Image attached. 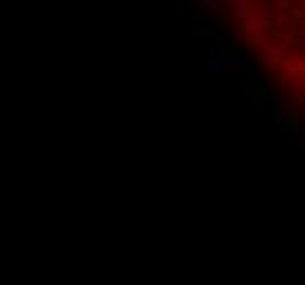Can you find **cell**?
<instances>
[{
	"label": "cell",
	"instance_id": "6da1fadb",
	"mask_svg": "<svg viewBox=\"0 0 305 285\" xmlns=\"http://www.w3.org/2000/svg\"><path fill=\"white\" fill-rule=\"evenodd\" d=\"M237 66L231 57L224 53L222 48L217 47H211V57H209V70L213 73H224V70H235Z\"/></svg>",
	"mask_w": 305,
	"mask_h": 285
},
{
	"label": "cell",
	"instance_id": "7a4b0ae2",
	"mask_svg": "<svg viewBox=\"0 0 305 285\" xmlns=\"http://www.w3.org/2000/svg\"><path fill=\"white\" fill-rule=\"evenodd\" d=\"M268 103H270V105H277V108H279V105H281V95H279V93H272L270 96H268Z\"/></svg>",
	"mask_w": 305,
	"mask_h": 285
},
{
	"label": "cell",
	"instance_id": "3957f363",
	"mask_svg": "<svg viewBox=\"0 0 305 285\" xmlns=\"http://www.w3.org/2000/svg\"><path fill=\"white\" fill-rule=\"evenodd\" d=\"M255 77H257V73L253 70V66H248V68H246V84H253Z\"/></svg>",
	"mask_w": 305,
	"mask_h": 285
}]
</instances>
